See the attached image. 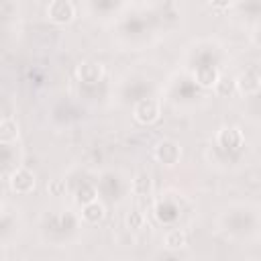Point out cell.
I'll return each instance as SVG.
<instances>
[{
  "label": "cell",
  "mask_w": 261,
  "mask_h": 261,
  "mask_svg": "<svg viewBox=\"0 0 261 261\" xmlns=\"http://www.w3.org/2000/svg\"><path fill=\"white\" fill-rule=\"evenodd\" d=\"M77 77L84 84H98L104 77V67L98 61H82L77 65Z\"/></svg>",
  "instance_id": "8992f818"
},
{
  "label": "cell",
  "mask_w": 261,
  "mask_h": 261,
  "mask_svg": "<svg viewBox=\"0 0 261 261\" xmlns=\"http://www.w3.org/2000/svg\"><path fill=\"white\" fill-rule=\"evenodd\" d=\"M208 2H210L214 8H228L234 0H208Z\"/></svg>",
  "instance_id": "e0dca14e"
},
{
  "label": "cell",
  "mask_w": 261,
  "mask_h": 261,
  "mask_svg": "<svg viewBox=\"0 0 261 261\" xmlns=\"http://www.w3.org/2000/svg\"><path fill=\"white\" fill-rule=\"evenodd\" d=\"M155 159L159 161V163H163V165H175V163H179V157H181V147L175 143V141H171V139H163V141H159L157 145H155Z\"/></svg>",
  "instance_id": "277c9868"
},
{
  "label": "cell",
  "mask_w": 261,
  "mask_h": 261,
  "mask_svg": "<svg viewBox=\"0 0 261 261\" xmlns=\"http://www.w3.org/2000/svg\"><path fill=\"white\" fill-rule=\"evenodd\" d=\"M65 190H67V186H65L63 179H51V181L47 184V192H49L51 196H63Z\"/></svg>",
  "instance_id": "2e32d148"
},
{
  "label": "cell",
  "mask_w": 261,
  "mask_h": 261,
  "mask_svg": "<svg viewBox=\"0 0 261 261\" xmlns=\"http://www.w3.org/2000/svg\"><path fill=\"white\" fill-rule=\"evenodd\" d=\"M8 186L14 194H31L37 186V179H35V173L27 167H18L12 171L10 179H8Z\"/></svg>",
  "instance_id": "3957f363"
},
{
  "label": "cell",
  "mask_w": 261,
  "mask_h": 261,
  "mask_svg": "<svg viewBox=\"0 0 261 261\" xmlns=\"http://www.w3.org/2000/svg\"><path fill=\"white\" fill-rule=\"evenodd\" d=\"M16 139H18V122L14 118H10V116H4L0 120V141L4 145H8V143H12Z\"/></svg>",
  "instance_id": "8fae6325"
},
{
  "label": "cell",
  "mask_w": 261,
  "mask_h": 261,
  "mask_svg": "<svg viewBox=\"0 0 261 261\" xmlns=\"http://www.w3.org/2000/svg\"><path fill=\"white\" fill-rule=\"evenodd\" d=\"M234 82H237V90H239L241 94H255V92H259V88H261V75H259L255 69H245V71H241Z\"/></svg>",
  "instance_id": "52a82bcc"
},
{
  "label": "cell",
  "mask_w": 261,
  "mask_h": 261,
  "mask_svg": "<svg viewBox=\"0 0 261 261\" xmlns=\"http://www.w3.org/2000/svg\"><path fill=\"white\" fill-rule=\"evenodd\" d=\"M214 92L220 96V98H230L234 92H237V82L232 77H226V75H220L216 86H214Z\"/></svg>",
  "instance_id": "4fadbf2b"
},
{
  "label": "cell",
  "mask_w": 261,
  "mask_h": 261,
  "mask_svg": "<svg viewBox=\"0 0 261 261\" xmlns=\"http://www.w3.org/2000/svg\"><path fill=\"white\" fill-rule=\"evenodd\" d=\"M124 222H126V228H130V230H139V228L145 226V216H143V212H139V210H130V212L126 214Z\"/></svg>",
  "instance_id": "9a60e30c"
},
{
  "label": "cell",
  "mask_w": 261,
  "mask_h": 261,
  "mask_svg": "<svg viewBox=\"0 0 261 261\" xmlns=\"http://www.w3.org/2000/svg\"><path fill=\"white\" fill-rule=\"evenodd\" d=\"M216 143L218 147H222L224 151H237L243 147L245 143V135L239 126H222L216 135Z\"/></svg>",
  "instance_id": "5b68a950"
},
{
  "label": "cell",
  "mask_w": 261,
  "mask_h": 261,
  "mask_svg": "<svg viewBox=\"0 0 261 261\" xmlns=\"http://www.w3.org/2000/svg\"><path fill=\"white\" fill-rule=\"evenodd\" d=\"M186 243H188L186 232L179 230V228H171V230H167L165 237H163V245H165V249H169V251H177V249L186 247Z\"/></svg>",
  "instance_id": "7c38bea8"
},
{
  "label": "cell",
  "mask_w": 261,
  "mask_h": 261,
  "mask_svg": "<svg viewBox=\"0 0 261 261\" xmlns=\"http://www.w3.org/2000/svg\"><path fill=\"white\" fill-rule=\"evenodd\" d=\"M253 43H255L257 47H261V27H257V29L253 31Z\"/></svg>",
  "instance_id": "ac0fdd59"
},
{
  "label": "cell",
  "mask_w": 261,
  "mask_h": 261,
  "mask_svg": "<svg viewBox=\"0 0 261 261\" xmlns=\"http://www.w3.org/2000/svg\"><path fill=\"white\" fill-rule=\"evenodd\" d=\"M104 216H106V208L100 200H94V202L82 206V218L90 224H98L100 220H104Z\"/></svg>",
  "instance_id": "30bf717a"
},
{
  "label": "cell",
  "mask_w": 261,
  "mask_h": 261,
  "mask_svg": "<svg viewBox=\"0 0 261 261\" xmlns=\"http://www.w3.org/2000/svg\"><path fill=\"white\" fill-rule=\"evenodd\" d=\"M47 16L55 24H67L75 16V6L71 0H51L47 6Z\"/></svg>",
  "instance_id": "7a4b0ae2"
},
{
  "label": "cell",
  "mask_w": 261,
  "mask_h": 261,
  "mask_svg": "<svg viewBox=\"0 0 261 261\" xmlns=\"http://www.w3.org/2000/svg\"><path fill=\"white\" fill-rule=\"evenodd\" d=\"M194 77H196V84L200 88H214L218 77H220V73H218V69L214 65H200L196 69Z\"/></svg>",
  "instance_id": "ba28073f"
},
{
  "label": "cell",
  "mask_w": 261,
  "mask_h": 261,
  "mask_svg": "<svg viewBox=\"0 0 261 261\" xmlns=\"http://www.w3.org/2000/svg\"><path fill=\"white\" fill-rule=\"evenodd\" d=\"M130 190H133V194L139 196V198L151 196V194H153V179H151V175H149L147 171L137 173L135 179H133V184H130Z\"/></svg>",
  "instance_id": "9c48e42d"
},
{
  "label": "cell",
  "mask_w": 261,
  "mask_h": 261,
  "mask_svg": "<svg viewBox=\"0 0 261 261\" xmlns=\"http://www.w3.org/2000/svg\"><path fill=\"white\" fill-rule=\"evenodd\" d=\"M94 200H98V192H96V188L90 186V184H84V186L75 192V202H77L80 206H86V204H90V202H94Z\"/></svg>",
  "instance_id": "5bb4252c"
},
{
  "label": "cell",
  "mask_w": 261,
  "mask_h": 261,
  "mask_svg": "<svg viewBox=\"0 0 261 261\" xmlns=\"http://www.w3.org/2000/svg\"><path fill=\"white\" fill-rule=\"evenodd\" d=\"M159 114H161V108H159V102L155 98H141L135 108H133V116L137 122L141 124H153L159 120Z\"/></svg>",
  "instance_id": "6da1fadb"
}]
</instances>
